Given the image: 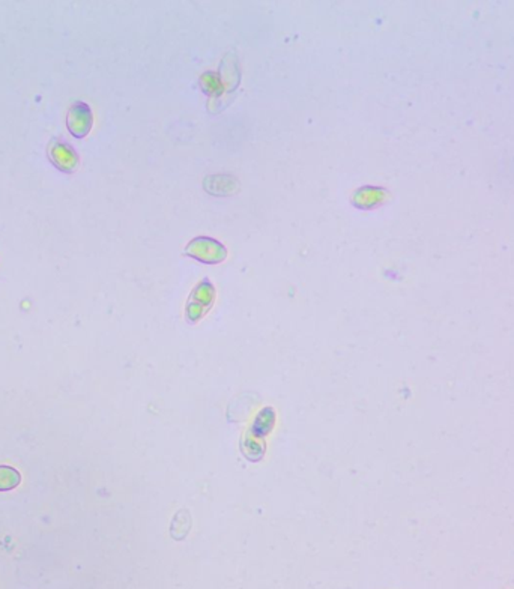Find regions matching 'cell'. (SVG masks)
I'll return each instance as SVG.
<instances>
[{
    "label": "cell",
    "instance_id": "cell-1",
    "mask_svg": "<svg viewBox=\"0 0 514 589\" xmlns=\"http://www.w3.org/2000/svg\"><path fill=\"white\" fill-rule=\"evenodd\" d=\"M69 129L74 131L75 136H83L88 131L90 125V113L88 107L79 104L73 108V112L69 113Z\"/></svg>",
    "mask_w": 514,
    "mask_h": 589
},
{
    "label": "cell",
    "instance_id": "cell-2",
    "mask_svg": "<svg viewBox=\"0 0 514 589\" xmlns=\"http://www.w3.org/2000/svg\"><path fill=\"white\" fill-rule=\"evenodd\" d=\"M51 158L53 161L56 162L59 167H62L64 170H69L73 168L75 164V155L74 152L66 147L65 145H54L51 149Z\"/></svg>",
    "mask_w": 514,
    "mask_h": 589
},
{
    "label": "cell",
    "instance_id": "cell-3",
    "mask_svg": "<svg viewBox=\"0 0 514 589\" xmlns=\"http://www.w3.org/2000/svg\"><path fill=\"white\" fill-rule=\"evenodd\" d=\"M20 483V474L8 466H0V490H10Z\"/></svg>",
    "mask_w": 514,
    "mask_h": 589
}]
</instances>
